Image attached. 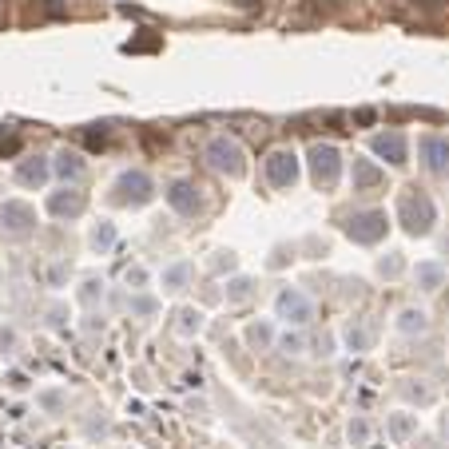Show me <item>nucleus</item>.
Here are the masks:
<instances>
[{"instance_id":"2f4dec72","label":"nucleus","mask_w":449,"mask_h":449,"mask_svg":"<svg viewBox=\"0 0 449 449\" xmlns=\"http://www.w3.org/2000/svg\"><path fill=\"white\" fill-rule=\"evenodd\" d=\"M60 394H40V405H44V410H60Z\"/></svg>"},{"instance_id":"20e7f679","label":"nucleus","mask_w":449,"mask_h":449,"mask_svg":"<svg viewBox=\"0 0 449 449\" xmlns=\"http://www.w3.org/2000/svg\"><path fill=\"white\" fill-rule=\"evenodd\" d=\"M385 211H358V215H350L346 219V235H350L354 242H362V247H374V242L385 239Z\"/></svg>"},{"instance_id":"6e6552de","label":"nucleus","mask_w":449,"mask_h":449,"mask_svg":"<svg viewBox=\"0 0 449 449\" xmlns=\"http://www.w3.org/2000/svg\"><path fill=\"white\" fill-rule=\"evenodd\" d=\"M274 310H278V318L294 322V326H306V322L314 318V306H310V298H306L303 290H283L274 298Z\"/></svg>"},{"instance_id":"ddd939ff","label":"nucleus","mask_w":449,"mask_h":449,"mask_svg":"<svg viewBox=\"0 0 449 449\" xmlns=\"http://www.w3.org/2000/svg\"><path fill=\"white\" fill-rule=\"evenodd\" d=\"M167 203H171L179 215H195L203 199H199V187H195V183L179 179V183H171V187H167Z\"/></svg>"},{"instance_id":"473e14b6","label":"nucleus","mask_w":449,"mask_h":449,"mask_svg":"<svg viewBox=\"0 0 449 449\" xmlns=\"http://www.w3.org/2000/svg\"><path fill=\"white\" fill-rule=\"evenodd\" d=\"M405 398H417V401H430V390H421V385H405Z\"/></svg>"},{"instance_id":"39448f33","label":"nucleus","mask_w":449,"mask_h":449,"mask_svg":"<svg viewBox=\"0 0 449 449\" xmlns=\"http://www.w3.org/2000/svg\"><path fill=\"white\" fill-rule=\"evenodd\" d=\"M155 195V187H151V179L144 175V171H124V175L115 179V203H124V207H144L147 199Z\"/></svg>"},{"instance_id":"393cba45","label":"nucleus","mask_w":449,"mask_h":449,"mask_svg":"<svg viewBox=\"0 0 449 449\" xmlns=\"http://www.w3.org/2000/svg\"><path fill=\"white\" fill-rule=\"evenodd\" d=\"M303 346H306L303 334H283V350L287 354H303Z\"/></svg>"},{"instance_id":"b1692460","label":"nucleus","mask_w":449,"mask_h":449,"mask_svg":"<svg viewBox=\"0 0 449 449\" xmlns=\"http://www.w3.org/2000/svg\"><path fill=\"white\" fill-rule=\"evenodd\" d=\"M227 298H231V303L251 298V278H235V283H231V290H227Z\"/></svg>"},{"instance_id":"f8f14e48","label":"nucleus","mask_w":449,"mask_h":449,"mask_svg":"<svg viewBox=\"0 0 449 449\" xmlns=\"http://www.w3.org/2000/svg\"><path fill=\"white\" fill-rule=\"evenodd\" d=\"M354 191H378L385 183V171L378 167L374 160H362V155H354Z\"/></svg>"},{"instance_id":"a878e982","label":"nucleus","mask_w":449,"mask_h":449,"mask_svg":"<svg viewBox=\"0 0 449 449\" xmlns=\"http://www.w3.org/2000/svg\"><path fill=\"white\" fill-rule=\"evenodd\" d=\"M366 437H370V426H366V421H354V426H350V441H354V446H366Z\"/></svg>"},{"instance_id":"5701e85b","label":"nucleus","mask_w":449,"mask_h":449,"mask_svg":"<svg viewBox=\"0 0 449 449\" xmlns=\"http://www.w3.org/2000/svg\"><path fill=\"white\" fill-rule=\"evenodd\" d=\"M247 342H251L255 350H262V346L271 342V326H267V322H255V326L247 330Z\"/></svg>"},{"instance_id":"7ed1b4c3","label":"nucleus","mask_w":449,"mask_h":449,"mask_svg":"<svg viewBox=\"0 0 449 449\" xmlns=\"http://www.w3.org/2000/svg\"><path fill=\"white\" fill-rule=\"evenodd\" d=\"M306 160H310V175H314L318 187H334L338 171H342V155H338L334 144H314L306 151Z\"/></svg>"},{"instance_id":"c756f323","label":"nucleus","mask_w":449,"mask_h":449,"mask_svg":"<svg viewBox=\"0 0 449 449\" xmlns=\"http://www.w3.org/2000/svg\"><path fill=\"white\" fill-rule=\"evenodd\" d=\"M96 294H99V283H84V290H80L84 303H96Z\"/></svg>"},{"instance_id":"f3484780","label":"nucleus","mask_w":449,"mask_h":449,"mask_svg":"<svg viewBox=\"0 0 449 449\" xmlns=\"http://www.w3.org/2000/svg\"><path fill=\"white\" fill-rule=\"evenodd\" d=\"M417 287L421 290H437L441 287V267H437V262H417Z\"/></svg>"},{"instance_id":"9b49d317","label":"nucleus","mask_w":449,"mask_h":449,"mask_svg":"<svg viewBox=\"0 0 449 449\" xmlns=\"http://www.w3.org/2000/svg\"><path fill=\"white\" fill-rule=\"evenodd\" d=\"M84 207H88L84 191H72V187L52 191V199H48V211L56 215V219H76V215H84Z\"/></svg>"},{"instance_id":"2eb2a0df","label":"nucleus","mask_w":449,"mask_h":449,"mask_svg":"<svg viewBox=\"0 0 449 449\" xmlns=\"http://www.w3.org/2000/svg\"><path fill=\"white\" fill-rule=\"evenodd\" d=\"M52 171H56L60 179H80L84 175V160L76 155V151H60L56 163H52Z\"/></svg>"},{"instance_id":"c9c22d12","label":"nucleus","mask_w":449,"mask_h":449,"mask_svg":"<svg viewBox=\"0 0 449 449\" xmlns=\"http://www.w3.org/2000/svg\"><path fill=\"white\" fill-rule=\"evenodd\" d=\"M446 437H449V421H446Z\"/></svg>"},{"instance_id":"423d86ee","label":"nucleus","mask_w":449,"mask_h":449,"mask_svg":"<svg viewBox=\"0 0 449 449\" xmlns=\"http://www.w3.org/2000/svg\"><path fill=\"white\" fill-rule=\"evenodd\" d=\"M0 227H4V235L24 239V235H32V227H36V211L28 203H20V199H4L0 203Z\"/></svg>"},{"instance_id":"1a4fd4ad","label":"nucleus","mask_w":449,"mask_h":449,"mask_svg":"<svg viewBox=\"0 0 449 449\" xmlns=\"http://www.w3.org/2000/svg\"><path fill=\"white\" fill-rule=\"evenodd\" d=\"M417 151H421L426 171H433V175H446L449 171V135H421Z\"/></svg>"},{"instance_id":"7c9ffc66","label":"nucleus","mask_w":449,"mask_h":449,"mask_svg":"<svg viewBox=\"0 0 449 449\" xmlns=\"http://www.w3.org/2000/svg\"><path fill=\"white\" fill-rule=\"evenodd\" d=\"M64 274H68L64 262H60V267H52V271H48V283H52V287H60V283H64Z\"/></svg>"},{"instance_id":"6ab92c4d","label":"nucleus","mask_w":449,"mask_h":449,"mask_svg":"<svg viewBox=\"0 0 449 449\" xmlns=\"http://www.w3.org/2000/svg\"><path fill=\"white\" fill-rule=\"evenodd\" d=\"M414 430H417V417L414 414H394V417H390V433H394V441H405Z\"/></svg>"},{"instance_id":"cd10ccee","label":"nucleus","mask_w":449,"mask_h":449,"mask_svg":"<svg viewBox=\"0 0 449 449\" xmlns=\"http://www.w3.org/2000/svg\"><path fill=\"white\" fill-rule=\"evenodd\" d=\"M378 271H382V274H398L401 271V258H382V262H378Z\"/></svg>"},{"instance_id":"c85d7f7f","label":"nucleus","mask_w":449,"mask_h":449,"mask_svg":"<svg viewBox=\"0 0 449 449\" xmlns=\"http://www.w3.org/2000/svg\"><path fill=\"white\" fill-rule=\"evenodd\" d=\"M84 140H88V147H104V140H108V131H104V128H99V131H88Z\"/></svg>"},{"instance_id":"4468645a","label":"nucleus","mask_w":449,"mask_h":449,"mask_svg":"<svg viewBox=\"0 0 449 449\" xmlns=\"http://www.w3.org/2000/svg\"><path fill=\"white\" fill-rule=\"evenodd\" d=\"M52 175V163L44 160V155H36V160H24L17 167V183H24V187H44Z\"/></svg>"},{"instance_id":"dca6fc26","label":"nucleus","mask_w":449,"mask_h":449,"mask_svg":"<svg viewBox=\"0 0 449 449\" xmlns=\"http://www.w3.org/2000/svg\"><path fill=\"white\" fill-rule=\"evenodd\" d=\"M187 278H191V262H175V267L163 271V290H183Z\"/></svg>"},{"instance_id":"9d476101","label":"nucleus","mask_w":449,"mask_h":449,"mask_svg":"<svg viewBox=\"0 0 449 449\" xmlns=\"http://www.w3.org/2000/svg\"><path fill=\"white\" fill-rule=\"evenodd\" d=\"M374 155H382L390 167H401L405 155H410L405 135H401V131H382V135H374Z\"/></svg>"},{"instance_id":"a211bd4d","label":"nucleus","mask_w":449,"mask_h":449,"mask_svg":"<svg viewBox=\"0 0 449 449\" xmlns=\"http://www.w3.org/2000/svg\"><path fill=\"white\" fill-rule=\"evenodd\" d=\"M426 326H430V322H426L421 310H401V314H398V330H401V334H421Z\"/></svg>"},{"instance_id":"412c9836","label":"nucleus","mask_w":449,"mask_h":449,"mask_svg":"<svg viewBox=\"0 0 449 449\" xmlns=\"http://www.w3.org/2000/svg\"><path fill=\"white\" fill-rule=\"evenodd\" d=\"M175 330L179 334H199V330H203V314H199V310H179Z\"/></svg>"},{"instance_id":"f03ea898","label":"nucleus","mask_w":449,"mask_h":449,"mask_svg":"<svg viewBox=\"0 0 449 449\" xmlns=\"http://www.w3.org/2000/svg\"><path fill=\"white\" fill-rule=\"evenodd\" d=\"M203 160L215 167V171H223V175L239 179L247 171V155H242V147L231 140V135H215L207 147H203Z\"/></svg>"},{"instance_id":"bb28decb","label":"nucleus","mask_w":449,"mask_h":449,"mask_svg":"<svg viewBox=\"0 0 449 449\" xmlns=\"http://www.w3.org/2000/svg\"><path fill=\"white\" fill-rule=\"evenodd\" d=\"M131 310H135V314H155V303H151V298H135Z\"/></svg>"},{"instance_id":"0eeeda50","label":"nucleus","mask_w":449,"mask_h":449,"mask_svg":"<svg viewBox=\"0 0 449 449\" xmlns=\"http://www.w3.org/2000/svg\"><path fill=\"white\" fill-rule=\"evenodd\" d=\"M267 179H271V187H278V191L294 187V183H298V155L287 151V147L271 151V155H267Z\"/></svg>"},{"instance_id":"aec40b11","label":"nucleus","mask_w":449,"mask_h":449,"mask_svg":"<svg viewBox=\"0 0 449 449\" xmlns=\"http://www.w3.org/2000/svg\"><path fill=\"white\" fill-rule=\"evenodd\" d=\"M370 342H374V330L370 326H350L346 330V346L350 350H370Z\"/></svg>"},{"instance_id":"4be33fe9","label":"nucleus","mask_w":449,"mask_h":449,"mask_svg":"<svg viewBox=\"0 0 449 449\" xmlns=\"http://www.w3.org/2000/svg\"><path fill=\"white\" fill-rule=\"evenodd\" d=\"M112 242H115V227L112 223H99L96 231H92V247H96L99 255H104V251H112Z\"/></svg>"},{"instance_id":"f704fd0d","label":"nucleus","mask_w":449,"mask_h":449,"mask_svg":"<svg viewBox=\"0 0 449 449\" xmlns=\"http://www.w3.org/2000/svg\"><path fill=\"white\" fill-rule=\"evenodd\" d=\"M239 8H258V0H235Z\"/></svg>"},{"instance_id":"72a5a7b5","label":"nucleus","mask_w":449,"mask_h":449,"mask_svg":"<svg viewBox=\"0 0 449 449\" xmlns=\"http://www.w3.org/2000/svg\"><path fill=\"white\" fill-rule=\"evenodd\" d=\"M8 346H17V330H0V350H8Z\"/></svg>"},{"instance_id":"f257e3e1","label":"nucleus","mask_w":449,"mask_h":449,"mask_svg":"<svg viewBox=\"0 0 449 449\" xmlns=\"http://www.w3.org/2000/svg\"><path fill=\"white\" fill-rule=\"evenodd\" d=\"M398 219H401V227H405L410 235H430L433 223H437L433 199H430V195H421L417 187H414V191H405L398 199Z\"/></svg>"}]
</instances>
